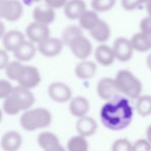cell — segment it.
<instances>
[{
	"label": "cell",
	"mask_w": 151,
	"mask_h": 151,
	"mask_svg": "<svg viewBox=\"0 0 151 151\" xmlns=\"http://www.w3.org/2000/svg\"><path fill=\"white\" fill-rule=\"evenodd\" d=\"M100 117L106 128L119 131L129 126L133 119V110L126 99L115 97L102 106Z\"/></svg>",
	"instance_id": "cell-1"
},
{
	"label": "cell",
	"mask_w": 151,
	"mask_h": 151,
	"mask_svg": "<svg viewBox=\"0 0 151 151\" xmlns=\"http://www.w3.org/2000/svg\"><path fill=\"white\" fill-rule=\"evenodd\" d=\"M34 102V96L29 89L17 86L13 87L11 94L4 99L3 110L6 114L14 116L29 109Z\"/></svg>",
	"instance_id": "cell-2"
},
{
	"label": "cell",
	"mask_w": 151,
	"mask_h": 151,
	"mask_svg": "<svg viewBox=\"0 0 151 151\" xmlns=\"http://www.w3.org/2000/svg\"><path fill=\"white\" fill-rule=\"evenodd\" d=\"M51 120V113L47 109L38 107L25 110L19 118V123L23 129L32 132L48 126Z\"/></svg>",
	"instance_id": "cell-3"
},
{
	"label": "cell",
	"mask_w": 151,
	"mask_h": 151,
	"mask_svg": "<svg viewBox=\"0 0 151 151\" xmlns=\"http://www.w3.org/2000/svg\"><path fill=\"white\" fill-rule=\"evenodd\" d=\"M119 92L131 99H137L140 96L142 86L140 81L133 73L126 70L119 71L114 79Z\"/></svg>",
	"instance_id": "cell-4"
},
{
	"label": "cell",
	"mask_w": 151,
	"mask_h": 151,
	"mask_svg": "<svg viewBox=\"0 0 151 151\" xmlns=\"http://www.w3.org/2000/svg\"><path fill=\"white\" fill-rule=\"evenodd\" d=\"M23 7L18 0H0V18L14 22L20 18Z\"/></svg>",
	"instance_id": "cell-5"
},
{
	"label": "cell",
	"mask_w": 151,
	"mask_h": 151,
	"mask_svg": "<svg viewBox=\"0 0 151 151\" xmlns=\"http://www.w3.org/2000/svg\"><path fill=\"white\" fill-rule=\"evenodd\" d=\"M40 80V74L37 67L24 65L17 81L19 86L29 90L37 86Z\"/></svg>",
	"instance_id": "cell-6"
},
{
	"label": "cell",
	"mask_w": 151,
	"mask_h": 151,
	"mask_svg": "<svg viewBox=\"0 0 151 151\" xmlns=\"http://www.w3.org/2000/svg\"><path fill=\"white\" fill-rule=\"evenodd\" d=\"M97 91L101 99L107 101L114 99L119 93L114 79L108 77L103 78L98 82Z\"/></svg>",
	"instance_id": "cell-7"
},
{
	"label": "cell",
	"mask_w": 151,
	"mask_h": 151,
	"mask_svg": "<svg viewBox=\"0 0 151 151\" xmlns=\"http://www.w3.org/2000/svg\"><path fill=\"white\" fill-rule=\"evenodd\" d=\"M48 93L51 100L58 103H64L70 100L72 95L70 87L60 82L51 84L48 88Z\"/></svg>",
	"instance_id": "cell-8"
},
{
	"label": "cell",
	"mask_w": 151,
	"mask_h": 151,
	"mask_svg": "<svg viewBox=\"0 0 151 151\" xmlns=\"http://www.w3.org/2000/svg\"><path fill=\"white\" fill-rule=\"evenodd\" d=\"M22 143L21 134L17 131L5 132L0 140V146L4 151H17Z\"/></svg>",
	"instance_id": "cell-9"
},
{
	"label": "cell",
	"mask_w": 151,
	"mask_h": 151,
	"mask_svg": "<svg viewBox=\"0 0 151 151\" xmlns=\"http://www.w3.org/2000/svg\"><path fill=\"white\" fill-rule=\"evenodd\" d=\"M114 58L121 61H127L132 57L133 48L130 41L124 38L116 39L111 48Z\"/></svg>",
	"instance_id": "cell-10"
},
{
	"label": "cell",
	"mask_w": 151,
	"mask_h": 151,
	"mask_svg": "<svg viewBox=\"0 0 151 151\" xmlns=\"http://www.w3.org/2000/svg\"><path fill=\"white\" fill-rule=\"evenodd\" d=\"M26 34L31 42L40 43L49 37L50 29L47 25L37 22L29 24L25 29Z\"/></svg>",
	"instance_id": "cell-11"
},
{
	"label": "cell",
	"mask_w": 151,
	"mask_h": 151,
	"mask_svg": "<svg viewBox=\"0 0 151 151\" xmlns=\"http://www.w3.org/2000/svg\"><path fill=\"white\" fill-rule=\"evenodd\" d=\"M73 54L78 58L84 59L87 58L92 51V45L90 41L83 35L74 39L68 46Z\"/></svg>",
	"instance_id": "cell-12"
},
{
	"label": "cell",
	"mask_w": 151,
	"mask_h": 151,
	"mask_svg": "<svg viewBox=\"0 0 151 151\" xmlns=\"http://www.w3.org/2000/svg\"><path fill=\"white\" fill-rule=\"evenodd\" d=\"M76 128L78 135L86 137L92 136L96 133L97 123L93 117L86 115L78 119Z\"/></svg>",
	"instance_id": "cell-13"
},
{
	"label": "cell",
	"mask_w": 151,
	"mask_h": 151,
	"mask_svg": "<svg viewBox=\"0 0 151 151\" xmlns=\"http://www.w3.org/2000/svg\"><path fill=\"white\" fill-rule=\"evenodd\" d=\"M63 48V42L57 38H47L38 44V50L44 55L53 57L58 54Z\"/></svg>",
	"instance_id": "cell-14"
},
{
	"label": "cell",
	"mask_w": 151,
	"mask_h": 151,
	"mask_svg": "<svg viewBox=\"0 0 151 151\" xmlns=\"http://www.w3.org/2000/svg\"><path fill=\"white\" fill-rule=\"evenodd\" d=\"M24 41V34L18 30H10L5 33L2 38V44L5 49L12 52Z\"/></svg>",
	"instance_id": "cell-15"
},
{
	"label": "cell",
	"mask_w": 151,
	"mask_h": 151,
	"mask_svg": "<svg viewBox=\"0 0 151 151\" xmlns=\"http://www.w3.org/2000/svg\"><path fill=\"white\" fill-rule=\"evenodd\" d=\"M90 110V103L88 100L82 96L72 99L69 104V110L74 116L81 117L87 114Z\"/></svg>",
	"instance_id": "cell-16"
},
{
	"label": "cell",
	"mask_w": 151,
	"mask_h": 151,
	"mask_svg": "<svg viewBox=\"0 0 151 151\" xmlns=\"http://www.w3.org/2000/svg\"><path fill=\"white\" fill-rule=\"evenodd\" d=\"M32 17L35 22L47 25L52 22L55 18L53 8L48 6H37L32 12Z\"/></svg>",
	"instance_id": "cell-17"
},
{
	"label": "cell",
	"mask_w": 151,
	"mask_h": 151,
	"mask_svg": "<svg viewBox=\"0 0 151 151\" xmlns=\"http://www.w3.org/2000/svg\"><path fill=\"white\" fill-rule=\"evenodd\" d=\"M85 11L86 5L83 0H70L64 5V13L71 19L79 18Z\"/></svg>",
	"instance_id": "cell-18"
},
{
	"label": "cell",
	"mask_w": 151,
	"mask_h": 151,
	"mask_svg": "<svg viewBox=\"0 0 151 151\" xmlns=\"http://www.w3.org/2000/svg\"><path fill=\"white\" fill-rule=\"evenodd\" d=\"M35 51V47L33 43L25 41L13 52L15 57L18 61H28L34 57Z\"/></svg>",
	"instance_id": "cell-19"
},
{
	"label": "cell",
	"mask_w": 151,
	"mask_h": 151,
	"mask_svg": "<svg viewBox=\"0 0 151 151\" xmlns=\"http://www.w3.org/2000/svg\"><path fill=\"white\" fill-rule=\"evenodd\" d=\"M91 36L99 42L107 40L110 35V29L108 24L104 21L99 19L97 23L90 30Z\"/></svg>",
	"instance_id": "cell-20"
},
{
	"label": "cell",
	"mask_w": 151,
	"mask_h": 151,
	"mask_svg": "<svg viewBox=\"0 0 151 151\" xmlns=\"http://www.w3.org/2000/svg\"><path fill=\"white\" fill-rule=\"evenodd\" d=\"M130 42L133 49L138 51H146L151 46L150 35L140 32L134 34Z\"/></svg>",
	"instance_id": "cell-21"
},
{
	"label": "cell",
	"mask_w": 151,
	"mask_h": 151,
	"mask_svg": "<svg viewBox=\"0 0 151 151\" xmlns=\"http://www.w3.org/2000/svg\"><path fill=\"white\" fill-rule=\"evenodd\" d=\"M95 57L98 63L104 66L110 65L114 59L111 48L106 45H101L96 49Z\"/></svg>",
	"instance_id": "cell-22"
},
{
	"label": "cell",
	"mask_w": 151,
	"mask_h": 151,
	"mask_svg": "<svg viewBox=\"0 0 151 151\" xmlns=\"http://www.w3.org/2000/svg\"><path fill=\"white\" fill-rule=\"evenodd\" d=\"M96 71V64L90 61H84L77 65L75 72L77 76L81 79H88L91 78Z\"/></svg>",
	"instance_id": "cell-23"
},
{
	"label": "cell",
	"mask_w": 151,
	"mask_h": 151,
	"mask_svg": "<svg viewBox=\"0 0 151 151\" xmlns=\"http://www.w3.org/2000/svg\"><path fill=\"white\" fill-rule=\"evenodd\" d=\"M135 107L137 113L142 117H147L151 113V97L149 95H143L137 98Z\"/></svg>",
	"instance_id": "cell-24"
},
{
	"label": "cell",
	"mask_w": 151,
	"mask_h": 151,
	"mask_svg": "<svg viewBox=\"0 0 151 151\" xmlns=\"http://www.w3.org/2000/svg\"><path fill=\"white\" fill-rule=\"evenodd\" d=\"M78 19L81 27L89 31L94 27L100 19L96 12L87 10L81 14Z\"/></svg>",
	"instance_id": "cell-25"
},
{
	"label": "cell",
	"mask_w": 151,
	"mask_h": 151,
	"mask_svg": "<svg viewBox=\"0 0 151 151\" xmlns=\"http://www.w3.org/2000/svg\"><path fill=\"white\" fill-rule=\"evenodd\" d=\"M68 151H88V145L85 137L80 135L71 137L67 142Z\"/></svg>",
	"instance_id": "cell-26"
},
{
	"label": "cell",
	"mask_w": 151,
	"mask_h": 151,
	"mask_svg": "<svg viewBox=\"0 0 151 151\" xmlns=\"http://www.w3.org/2000/svg\"><path fill=\"white\" fill-rule=\"evenodd\" d=\"M58 142L60 141L58 137L51 132H43L40 133L37 137V143L43 150Z\"/></svg>",
	"instance_id": "cell-27"
},
{
	"label": "cell",
	"mask_w": 151,
	"mask_h": 151,
	"mask_svg": "<svg viewBox=\"0 0 151 151\" xmlns=\"http://www.w3.org/2000/svg\"><path fill=\"white\" fill-rule=\"evenodd\" d=\"M23 66L18 61L9 62L5 68L6 77L11 80H17Z\"/></svg>",
	"instance_id": "cell-28"
},
{
	"label": "cell",
	"mask_w": 151,
	"mask_h": 151,
	"mask_svg": "<svg viewBox=\"0 0 151 151\" xmlns=\"http://www.w3.org/2000/svg\"><path fill=\"white\" fill-rule=\"evenodd\" d=\"M83 35L81 29L77 26H70L66 28L63 34V41L69 46L70 43L77 37Z\"/></svg>",
	"instance_id": "cell-29"
},
{
	"label": "cell",
	"mask_w": 151,
	"mask_h": 151,
	"mask_svg": "<svg viewBox=\"0 0 151 151\" xmlns=\"http://www.w3.org/2000/svg\"><path fill=\"white\" fill-rule=\"evenodd\" d=\"M116 0H92L91 6L97 11L103 12L111 9Z\"/></svg>",
	"instance_id": "cell-30"
},
{
	"label": "cell",
	"mask_w": 151,
	"mask_h": 151,
	"mask_svg": "<svg viewBox=\"0 0 151 151\" xmlns=\"http://www.w3.org/2000/svg\"><path fill=\"white\" fill-rule=\"evenodd\" d=\"M132 146L127 139H119L113 143L111 151H132Z\"/></svg>",
	"instance_id": "cell-31"
},
{
	"label": "cell",
	"mask_w": 151,
	"mask_h": 151,
	"mask_svg": "<svg viewBox=\"0 0 151 151\" xmlns=\"http://www.w3.org/2000/svg\"><path fill=\"white\" fill-rule=\"evenodd\" d=\"M13 87L9 81L5 79H0V99H5L9 96Z\"/></svg>",
	"instance_id": "cell-32"
},
{
	"label": "cell",
	"mask_w": 151,
	"mask_h": 151,
	"mask_svg": "<svg viewBox=\"0 0 151 151\" xmlns=\"http://www.w3.org/2000/svg\"><path fill=\"white\" fill-rule=\"evenodd\" d=\"M151 146L149 140L140 139L132 146V151H150Z\"/></svg>",
	"instance_id": "cell-33"
},
{
	"label": "cell",
	"mask_w": 151,
	"mask_h": 151,
	"mask_svg": "<svg viewBox=\"0 0 151 151\" xmlns=\"http://www.w3.org/2000/svg\"><path fill=\"white\" fill-rule=\"evenodd\" d=\"M140 29L141 32L150 35L151 33V22L149 17L143 18L140 23Z\"/></svg>",
	"instance_id": "cell-34"
},
{
	"label": "cell",
	"mask_w": 151,
	"mask_h": 151,
	"mask_svg": "<svg viewBox=\"0 0 151 151\" xmlns=\"http://www.w3.org/2000/svg\"><path fill=\"white\" fill-rule=\"evenodd\" d=\"M141 3L142 0H122V6L129 11L135 9Z\"/></svg>",
	"instance_id": "cell-35"
},
{
	"label": "cell",
	"mask_w": 151,
	"mask_h": 151,
	"mask_svg": "<svg viewBox=\"0 0 151 151\" xmlns=\"http://www.w3.org/2000/svg\"><path fill=\"white\" fill-rule=\"evenodd\" d=\"M9 63V57L6 51L0 49V70L5 69Z\"/></svg>",
	"instance_id": "cell-36"
},
{
	"label": "cell",
	"mask_w": 151,
	"mask_h": 151,
	"mask_svg": "<svg viewBox=\"0 0 151 151\" xmlns=\"http://www.w3.org/2000/svg\"><path fill=\"white\" fill-rule=\"evenodd\" d=\"M67 0H45L47 5L52 8H58L65 5Z\"/></svg>",
	"instance_id": "cell-37"
},
{
	"label": "cell",
	"mask_w": 151,
	"mask_h": 151,
	"mask_svg": "<svg viewBox=\"0 0 151 151\" xmlns=\"http://www.w3.org/2000/svg\"><path fill=\"white\" fill-rule=\"evenodd\" d=\"M44 151H65L64 148L63 146L60 144V142L55 143L50 146L48 147L45 149L44 150Z\"/></svg>",
	"instance_id": "cell-38"
},
{
	"label": "cell",
	"mask_w": 151,
	"mask_h": 151,
	"mask_svg": "<svg viewBox=\"0 0 151 151\" xmlns=\"http://www.w3.org/2000/svg\"><path fill=\"white\" fill-rule=\"evenodd\" d=\"M5 30V25L4 23L0 21V38L3 37V35H4Z\"/></svg>",
	"instance_id": "cell-39"
},
{
	"label": "cell",
	"mask_w": 151,
	"mask_h": 151,
	"mask_svg": "<svg viewBox=\"0 0 151 151\" xmlns=\"http://www.w3.org/2000/svg\"><path fill=\"white\" fill-rule=\"evenodd\" d=\"M2 117H3V113H2L1 109H0V123L1 122V121L2 120Z\"/></svg>",
	"instance_id": "cell-40"
},
{
	"label": "cell",
	"mask_w": 151,
	"mask_h": 151,
	"mask_svg": "<svg viewBox=\"0 0 151 151\" xmlns=\"http://www.w3.org/2000/svg\"><path fill=\"white\" fill-rule=\"evenodd\" d=\"M27 1H28L29 2H33V3H34V2H38V1H40V0H27Z\"/></svg>",
	"instance_id": "cell-41"
},
{
	"label": "cell",
	"mask_w": 151,
	"mask_h": 151,
	"mask_svg": "<svg viewBox=\"0 0 151 151\" xmlns=\"http://www.w3.org/2000/svg\"><path fill=\"white\" fill-rule=\"evenodd\" d=\"M142 3H147L148 4H149L150 2V0H142Z\"/></svg>",
	"instance_id": "cell-42"
}]
</instances>
